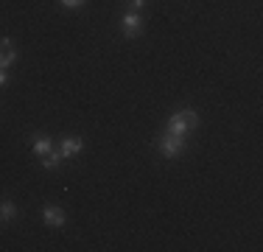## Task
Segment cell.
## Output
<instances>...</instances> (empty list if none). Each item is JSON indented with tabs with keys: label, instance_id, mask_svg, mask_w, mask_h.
Returning <instances> with one entry per match:
<instances>
[{
	"label": "cell",
	"instance_id": "3957f363",
	"mask_svg": "<svg viewBox=\"0 0 263 252\" xmlns=\"http://www.w3.org/2000/svg\"><path fill=\"white\" fill-rule=\"evenodd\" d=\"M121 28H123V37H129V40H135V37L143 34V17L140 11H126L121 20Z\"/></svg>",
	"mask_w": 263,
	"mask_h": 252
},
{
	"label": "cell",
	"instance_id": "7a4b0ae2",
	"mask_svg": "<svg viewBox=\"0 0 263 252\" xmlns=\"http://www.w3.org/2000/svg\"><path fill=\"white\" fill-rule=\"evenodd\" d=\"M185 146H187L185 135H171V132H162V135H160V140H157L160 154H162V157H168V160L179 157V154L185 151Z\"/></svg>",
	"mask_w": 263,
	"mask_h": 252
},
{
	"label": "cell",
	"instance_id": "8fae6325",
	"mask_svg": "<svg viewBox=\"0 0 263 252\" xmlns=\"http://www.w3.org/2000/svg\"><path fill=\"white\" fill-rule=\"evenodd\" d=\"M146 6V0H129V11H140Z\"/></svg>",
	"mask_w": 263,
	"mask_h": 252
},
{
	"label": "cell",
	"instance_id": "277c9868",
	"mask_svg": "<svg viewBox=\"0 0 263 252\" xmlns=\"http://www.w3.org/2000/svg\"><path fill=\"white\" fill-rule=\"evenodd\" d=\"M42 222H45L48 227H53V230H59V227L67 224V216H65V210H62L59 205H45L42 207Z\"/></svg>",
	"mask_w": 263,
	"mask_h": 252
},
{
	"label": "cell",
	"instance_id": "5b68a950",
	"mask_svg": "<svg viewBox=\"0 0 263 252\" xmlns=\"http://www.w3.org/2000/svg\"><path fill=\"white\" fill-rule=\"evenodd\" d=\"M14 59H17V50L11 45L9 37H3V40H0V70H9V67L14 65Z\"/></svg>",
	"mask_w": 263,
	"mask_h": 252
},
{
	"label": "cell",
	"instance_id": "30bf717a",
	"mask_svg": "<svg viewBox=\"0 0 263 252\" xmlns=\"http://www.w3.org/2000/svg\"><path fill=\"white\" fill-rule=\"evenodd\" d=\"M87 0H59V6H65V9H81Z\"/></svg>",
	"mask_w": 263,
	"mask_h": 252
},
{
	"label": "cell",
	"instance_id": "ba28073f",
	"mask_svg": "<svg viewBox=\"0 0 263 252\" xmlns=\"http://www.w3.org/2000/svg\"><path fill=\"white\" fill-rule=\"evenodd\" d=\"M62 160H65V157H62V154H59V149H56V151H48V154H42V157H40V166L45 168V171H53V168L59 166Z\"/></svg>",
	"mask_w": 263,
	"mask_h": 252
},
{
	"label": "cell",
	"instance_id": "6da1fadb",
	"mask_svg": "<svg viewBox=\"0 0 263 252\" xmlns=\"http://www.w3.org/2000/svg\"><path fill=\"white\" fill-rule=\"evenodd\" d=\"M196 126H199V112L193 110V106H182V110L171 112V118L165 121V132L187 137V132H193Z\"/></svg>",
	"mask_w": 263,
	"mask_h": 252
},
{
	"label": "cell",
	"instance_id": "8992f818",
	"mask_svg": "<svg viewBox=\"0 0 263 252\" xmlns=\"http://www.w3.org/2000/svg\"><path fill=\"white\" fill-rule=\"evenodd\" d=\"M81 149H84V140H81V137H65L62 146H59V154L65 157V160H70V157L79 154Z\"/></svg>",
	"mask_w": 263,
	"mask_h": 252
},
{
	"label": "cell",
	"instance_id": "7c38bea8",
	"mask_svg": "<svg viewBox=\"0 0 263 252\" xmlns=\"http://www.w3.org/2000/svg\"><path fill=\"white\" fill-rule=\"evenodd\" d=\"M9 84V70H0V87Z\"/></svg>",
	"mask_w": 263,
	"mask_h": 252
},
{
	"label": "cell",
	"instance_id": "9c48e42d",
	"mask_svg": "<svg viewBox=\"0 0 263 252\" xmlns=\"http://www.w3.org/2000/svg\"><path fill=\"white\" fill-rule=\"evenodd\" d=\"M17 216V207L11 199H0V222H11Z\"/></svg>",
	"mask_w": 263,
	"mask_h": 252
},
{
	"label": "cell",
	"instance_id": "52a82bcc",
	"mask_svg": "<svg viewBox=\"0 0 263 252\" xmlns=\"http://www.w3.org/2000/svg\"><path fill=\"white\" fill-rule=\"evenodd\" d=\"M48 151H53V140H51V137H45V135H34V154H36V157H42V154H48Z\"/></svg>",
	"mask_w": 263,
	"mask_h": 252
}]
</instances>
